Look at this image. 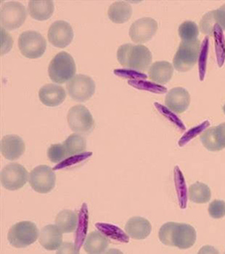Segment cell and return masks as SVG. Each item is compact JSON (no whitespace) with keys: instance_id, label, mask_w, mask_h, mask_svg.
<instances>
[{"instance_id":"1","label":"cell","mask_w":225,"mask_h":254,"mask_svg":"<svg viewBox=\"0 0 225 254\" xmlns=\"http://www.w3.org/2000/svg\"><path fill=\"white\" fill-rule=\"evenodd\" d=\"M159 238L164 245L185 250L194 245L197 233L191 225L168 222L159 230Z\"/></svg>"},{"instance_id":"2","label":"cell","mask_w":225,"mask_h":254,"mask_svg":"<svg viewBox=\"0 0 225 254\" xmlns=\"http://www.w3.org/2000/svg\"><path fill=\"white\" fill-rule=\"evenodd\" d=\"M117 59L125 68L145 71L151 64L153 55L144 45L128 43L118 48Z\"/></svg>"},{"instance_id":"3","label":"cell","mask_w":225,"mask_h":254,"mask_svg":"<svg viewBox=\"0 0 225 254\" xmlns=\"http://www.w3.org/2000/svg\"><path fill=\"white\" fill-rule=\"evenodd\" d=\"M75 73V62L72 57L65 52H59L56 55L48 66L50 78L57 84L69 81Z\"/></svg>"},{"instance_id":"4","label":"cell","mask_w":225,"mask_h":254,"mask_svg":"<svg viewBox=\"0 0 225 254\" xmlns=\"http://www.w3.org/2000/svg\"><path fill=\"white\" fill-rule=\"evenodd\" d=\"M201 42L182 41L173 58V67L177 71L185 72L193 68L199 58Z\"/></svg>"},{"instance_id":"5","label":"cell","mask_w":225,"mask_h":254,"mask_svg":"<svg viewBox=\"0 0 225 254\" xmlns=\"http://www.w3.org/2000/svg\"><path fill=\"white\" fill-rule=\"evenodd\" d=\"M39 236L37 226L33 222L21 221L11 226L8 240L11 246L24 248L33 245Z\"/></svg>"},{"instance_id":"6","label":"cell","mask_w":225,"mask_h":254,"mask_svg":"<svg viewBox=\"0 0 225 254\" xmlns=\"http://www.w3.org/2000/svg\"><path fill=\"white\" fill-rule=\"evenodd\" d=\"M18 47L20 53L25 58L36 59L45 54L47 42L40 33L29 30L23 32L19 36Z\"/></svg>"},{"instance_id":"7","label":"cell","mask_w":225,"mask_h":254,"mask_svg":"<svg viewBox=\"0 0 225 254\" xmlns=\"http://www.w3.org/2000/svg\"><path fill=\"white\" fill-rule=\"evenodd\" d=\"M67 121L71 130L80 135H89L94 129L95 121L90 111L84 106L77 105L69 109Z\"/></svg>"},{"instance_id":"8","label":"cell","mask_w":225,"mask_h":254,"mask_svg":"<svg viewBox=\"0 0 225 254\" xmlns=\"http://www.w3.org/2000/svg\"><path fill=\"white\" fill-rule=\"evenodd\" d=\"M27 16L26 7L19 2L11 1L2 5L0 11V21L2 28L13 30L23 25Z\"/></svg>"},{"instance_id":"9","label":"cell","mask_w":225,"mask_h":254,"mask_svg":"<svg viewBox=\"0 0 225 254\" xmlns=\"http://www.w3.org/2000/svg\"><path fill=\"white\" fill-rule=\"evenodd\" d=\"M66 89L71 99L83 103L94 94L96 84L90 76L76 74L67 83Z\"/></svg>"},{"instance_id":"10","label":"cell","mask_w":225,"mask_h":254,"mask_svg":"<svg viewBox=\"0 0 225 254\" xmlns=\"http://www.w3.org/2000/svg\"><path fill=\"white\" fill-rule=\"evenodd\" d=\"M56 177L54 169L42 165L31 171L29 176V183L31 188L39 193H48L55 188Z\"/></svg>"},{"instance_id":"11","label":"cell","mask_w":225,"mask_h":254,"mask_svg":"<svg viewBox=\"0 0 225 254\" xmlns=\"http://www.w3.org/2000/svg\"><path fill=\"white\" fill-rule=\"evenodd\" d=\"M27 170L18 163H9L0 174V182L5 189L17 190L23 188L29 179Z\"/></svg>"},{"instance_id":"12","label":"cell","mask_w":225,"mask_h":254,"mask_svg":"<svg viewBox=\"0 0 225 254\" xmlns=\"http://www.w3.org/2000/svg\"><path fill=\"white\" fill-rule=\"evenodd\" d=\"M158 30V23L151 17H142L133 22L129 30L131 40L135 43L150 41Z\"/></svg>"},{"instance_id":"13","label":"cell","mask_w":225,"mask_h":254,"mask_svg":"<svg viewBox=\"0 0 225 254\" xmlns=\"http://www.w3.org/2000/svg\"><path fill=\"white\" fill-rule=\"evenodd\" d=\"M48 40L54 46L63 48L74 39V31L68 22L56 20L51 24L48 33Z\"/></svg>"},{"instance_id":"14","label":"cell","mask_w":225,"mask_h":254,"mask_svg":"<svg viewBox=\"0 0 225 254\" xmlns=\"http://www.w3.org/2000/svg\"><path fill=\"white\" fill-rule=\"evenodd\" d=\"M191 103L189 93L182 87H174L165 97L167 107L175 113L182 114L188 109Z\"/></svg>"},{"instance_id":"15","label":"cell","mask_w":225,"mask_h":254,"mask_svg":"<svg viewBox=\"0 0 225 254\" xmlns=\"http://www.w3.org/2000/svg\"><path fill=\"white\" fill-rule=\"evenodd\" d=\"M25 149L24 141L18 135H5L1 140L0 150L6 160H17L24 154Z\"/></svg>"},{"instance_id":"16","label":"cell","mask_w":225,"mask_h":254,"mask_svg":"<svg viewBox=\"0 0 225 254\" xmlns=\"http://www.w3.org/2000/svg\"><path fill=\"white\" fill-rule=\"evenodd\" d=\"M39 99L45 106L56 107L63 103L66 93L63 87L54 84L44 85L39 92Z\"/></svg>"},{"instance_id":"17","label":"cell","mask_w":225,"mask_h":254,"mask_svg":"<svg viewBox=\"0 0 225 254\" xmlns=\"http://www.w3.org/2000/svg\"><path fill=\"white\" fill-rule=\"evenodd\" d=\"M39 243L48 251L58 250L62 244V232L56 225L45 226L41 230Z\"/></svg>"},{"instance_id":"18","label":"cell","mask_w":225,"mask_h":254,"mask_svg":"<svg viewBox=\"0 0 225 254\" xmlns=\"http://www.w3.org/2000/svg\"><path fill=\"white\" fill-rule=\"evenodd\" d=\"M125 231L131 239L143 240L147 239L152 231V225L144 217H134L127 222Z\"/></svg>"},{"instance_id":"19","label":"cell","mask_w":225,"mask_h":254,"mask_svg":"<svg viewBox=\"0 0 225 254\" xmlns=\"http://www.w3.org/2000/svg\"><path fill=\"white\" fill-rule=\"evenodd\" d=\"M173 66L167 61H158L152 64L149 70V77L153 82L165 84L171 80Z\"/></svg>"},{"instance_id":"20","label":"cell","mask_w":225,"mask_h":254,"mask_svg":"<svg viewBox=\"0 0 225 254\" xmlns=\"http://www.w3.org/2000/svg\"><path fill=\"white\" fill-rule=\"evenodd\" d=\"M109 241L106 236L98 231L92 232L84 242L83 248L88 254H102L108 249Z\"/></svg>"},{"instance_id":"21","label":"cell","mask_w":225,"mask_h":254,"mask_svg":"<svg viewBox=\"0 0 225 254\" xmlns=\"http://www.w3.org/2000/svg\"><path fill=\"white\" fill-rule=\"evenodd\" d=\"M54 11L53 1H30L28 5V11L35 20H45L52 16Z\"/></svg>"},{"instance_id":"22","label":"cell","mask_w":225,"mask_h":254,"mask_svg":"<svg viewBox=\"0 0 225 254\" xmlns=\"http://www.w3.org/2000/svg\"><path fill=\"white\" fill-rule=\"evenodd\" d=\"M132 14V8L128 2H115L109 7L108 15L113 23H123L128 21Z\"/></svg>"},{"instance_id":"23","label":"cell","mask_w":225,"mask_h":254,"mask_svg":"<svg viewBox=\"0 0 225 254\" xmlns=\"http://www.w3.org/2000/svg\"><path fill=\"white\" fill-rule=\"evenodd\" d=\"M78 216L74 211L64 210L56 217L55 223L62 233H71L77 230Z\"/></svg>"},{"instance_id":"24","label":"cell","mask_w":225,"mask_h":254,"mask_svg":"<svg viewBox=\"0 0 225 254\" xmlns=\"http://www.w3.org/2000/svg\"><path fill=\"white\" fill-rule=\"evenodd\" d=\"M68 157L79 155L85 151L87 148V141L80 134L74 133L69 135L63 143Z\"/></svg>"},{"instance_id":"25","label":"cell","mask_w":225,"mask_h":254,"mask_svg":"<svg viewBox=\"0 0 225 254\" xmlns=\"http://www.w3.org/2000/svg\"><path fill=\"white\" fill-rule=\"evenodd\" d=\"M96 226L99 232L104 234V236L110 238L112 240L122 242V243L129 242V236L127 235V233L125 234L120 228L117 226L104 223H97Z\"/></svg>"},{"instance_id":"26","label":"cell","mask_w":225,"mask_h":254,"mask_svg":"<svg viewBox=\"0 0 225 254\" xmlns=\"http://www.w3.org/2000/svg\"><path fill=\"white\" fill-rule=\"evenodd\" d=\"M189 198L191 201L198 204H204L208 202L211 198V190L205 184L196 182L193 184L188 190Z\"/></svg>"},{"instance_id":"27","label":"cell","mask_w":225,"mask_h":254,"mask_svg":"<svg viewBox=\"0 0 225 254\" xmlns=\"http://www.w3.org/2000/svg\"><path fill=\"white\" fill-rule=\"evenodd\" d=\"M87 228H88V210L86 204H83L79 217L78 224H77V233L75 238V248L78 252H80V247L86 240Z\"/></svg>"},{"instance_id":"28","label":"cell","mask_w":225,"mask_h":254,"mask_svg":"<svg viewBox=\"0 0 225 254\" xmlns=\"http://www.w3.org/2000/svg\"><path fill=\"white\" fill-rule=\"evenodd\" d=\"M213 36L215 39L216 59H217L218 65L221 68L225 61V39L223 30L218 23L215 26Z\"/></svg>"},{"instance_id":"29","label":"cell","mask_w":225,"mask_h":254,"mask_svg":"<svg viewBox=\"0 0 225 254\" xmlns=\"http://www.w3.org/2000/svg\"><path fill=\"white\" fill-rule=\"evenodd\" d=\"M179 35L182 41L197 40L199 36L198 25L193 21H185L179 27Z\"/></svg>"},{"instance_id":"30","label":"cell","mask_w":225,"mask_h":254,"mask_svg":"<svg viewBox=\"0 0 225 254\" xmlns=\"http://www.w3.org/2000/svg\"><path fill=\"white\" fill-rule=\"evenodd\" d=\"M201 140L204 147L210 151H220L222 150L216 136V127L206 129L201 135Z\"/></svg>"},{"instance_id":"31","label":"cell","mask_w":225,"mask_h":254,"mask_svg":"<svg viewBox=\"0 0 225 254\" xmlns=\"http://www.w3.org/2000/svg\"><path fill=\"white\" fill-rule=\"evenodd\" d=\"M209 45H210V38L205 37L201 45L200 50L199 61V78L201 81H204L207 71V57H208Z\"/></svg>"},{"instance_id":"32","label":"cell","mask_w":225,"mask_h":254,"mask_svg":"<svg viewBox=\"0 0 225 254\" xmlns=\"http://www.w3.org/2000/svg\"><path fill=\"white\" fill-rule=\"evenodd\" d=\"M47 154L50 161L54 163H60L68 157L63 144H52L48 148Z\"/></svg>"},{"instance_id":"33","label":"cell","mask_w":225,"mask_h":254,"mask_svg":"<svg viewBox=\"0 0 225 254\" xmlns=\"http://www.w3.org/2000/svg\"><path fill=\"white\" fill-rule=\"evenodd\" d=\"M217 24L215 19L214 11H209L203 16L200 21V29L204 34L213 36L214 27Z\"/></svg>"},{"instance_id":"34","label":"cell","mask_w":225,"mask_h":254,"mask_svg":"<svg viewBox=\"0 0 225 254\" xmlns=\"http://www.w3.org/2000/svg\"><path fill=\"white\" fill-rule=\"evenodd\" d=\"M210 122L208 121H206L201 125L194 127L192 129H190L180 138L179 141V145L180 147H183V146H185V144H186L188 141H191L194 137L204 132L207 127H210Z\"/></svg>"},{"instance_id":"35","label":"cell","mask_w":225,"mask_h":254,"mask_svg":"<svg viewBox=\"0 0 225 254\" xmlns=\"http://www.w3.org/2000/svg\"><path fill=\"white\" fill-rule=\"evenodd\" d=\"M209 214L213 218L219 219L225 216V202L222 200L212 201L209 206Z\"/></svg>"},{"instance_id":"36","label":"cell","mask_w":225,"mask_h":254,"mask_svg":"<svg viewBox=\"0 0 225 254\" xmlns=\"http://www.w3.org/2000/svg\"><path fill=\"white\" fill-rule=\"evenodd\" d=\"M155 105H156L159 112H160L164 116L166 117L169 121L173 122L176 127H179V129H182V130L185 129V126L182 124V121L174 114L172 113L169 109H166L162 105L158 104L157 103H155Z\"/></svg>"},{"instance_id":"37","label":"cell","mask_w":225,"mask_h":254,"mask_svg":"<svg viewBox=\"0 0 225 254\" xmlns=\"http://www.w3.org/2000/svg\"><path fill=\"white\" fill-rule=\"evenodd\" d=\"M131 84H134V87H137V88L149 90L153 93H165L167 92V89L165 87L153 84V83L147 82V81H139Z\"/></svg>"},{"instance_id":"38","label":"cell","mask_w":225,"mask_h":254,"mask_svg":"<svg viewBox=\"0 0 225 254\" xmlns=\"http://www.w3.org/2000/svg\"><path fill=\"white\" fill-rule=\"evenodd\" d=\"M12 45L11 36L3 28H1V55L2 56L9 52Z\"/></svg>"},{"instance_id":"39","label":"cell","mask_w":225,"mask_h":254,"mask_svg":"<svg viewBox=\"0 0 225 254\" xmlns=\"http://www.w3.org/2000/svg\"><path fill=\"white\" fill-rule=\"evenodd\" d=\"M90 155H92V153H85V154L69 157V159L62 162V163L58 165V166H55L53 169L54 170H57V169H62V168L67 167V166H71V165L75 164L76 163H79V162L82 161V160H85L87 157Z\"/></svg>"},{"instance_id":"40","label":"cell","mask_w":225,"mask_h":254,"mask_svg":"<svg viewBox=\"0 0 225 254\" xmlns=\"http://www.w3.org/2000/svg\"><path fill=\"white\" fill-rule=\"evenodd\" d=\"M214 15L216 23L222 27V30H225V4L219 9L214 10Z\"/></svg>"},{"instance_id":"41","label":"cell","mask_w":225,"mask_h":254,"mask_svg":"<svg viewBox=\"0 0 225 254\" xmlns=\"http://www.w3.org/2000/svg\"><path fill=\"white\" fill-rule=\"evenodd\" d=\"M216 136L222 149L225 148V123L216 127Z\"/></svg>"},{"instance_id":"42","label":"cell","mask_w":225,"mask_h":254,"mask_svg":"<svg viewBox=\"0 0 225 254\" xmlns=\"http://www.w3.org/2000/svg\"><path fill=\"white\" fill-rule=\"evenodd\" d=\"M58 254H63V253H65V254H68V253H71V254H79L78 251L76 249L75 245H73L71 243H65L62 244L60 248L57 250Z\"/></svg>"},{"instance_id":"43","label":"cell","mask_w":225,"mask_h":254,"mask_svg":"<svg viewBox=\"0 0 225 254\" xmlns=\"http://www.w3.org/2000/svg\"><path fill=\"white\" fill-rule=\"evenodd\" d=\"M223 112H224V113L225 114V106H223Z\"/></svg>"}]
</instances>
